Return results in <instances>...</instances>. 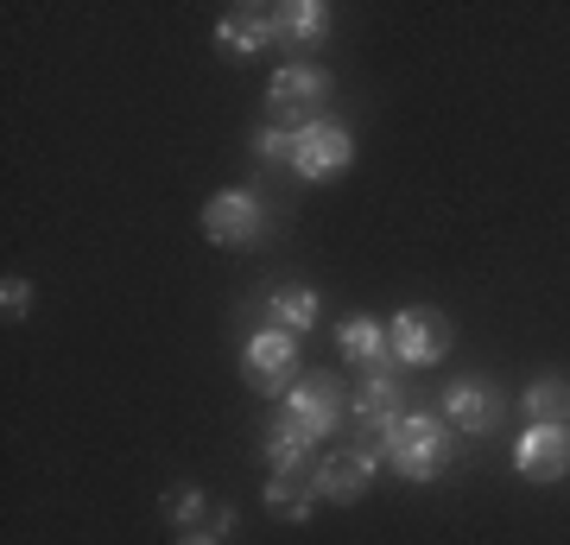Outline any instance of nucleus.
<instances>
[{"label": "nucleus", "instance_id": "obj_4", "mask_svg": "<svg viewBox=\"0 0 570 545\" xmlns=\"http://www.w3.org/2000/svg\"><path fill=\"white\" fill-rule=\"evenodd\" d=\"M279 412H285V419H298V425L311 431V438L324 445L330 431L343 425L348 393H343V381H336V374H298V381H292V387L279 393Z\"/></svg>", "mask_w": 570, "mask_h": 545}, {"label": "nucleus", "instance_id": "obj_23", "mask_svg": "<svg viewBox=\"0 0 570 545\" xmlns=\"http://www.w3.org/2000/svg\"><path fill=\"white\" fill-rule=\"evenodd\" d=\"M178 545H223V539H216V533H204V526H197V533H184Z\"/></svg>", "mask_w": 570, "mask_h": 545}, {"label": "nucleus", "instance_id": "obj_10", "mask_svg": "<svg viewBox=\"0 0 570 545\" xmlns=\"http://www.w3.org/2000/svg\"><path fill=\"white\" fill-rule=\"evenodd\" d=\"M513 469L520 483H564L570 476V425H527L513 445Z\"/></svg>", "mask_w": 570, "mask_h": 545}, {"label": "nucleus", "instance_id": "obj_21", "mask_svg": "<svg viewBox=\"0 0 570 545\" xmlns=\"http://www.w3.org/2000/svg\"><path fill=\"white\" fill-rule=\"evenodd\" d=\"M26 311H32V280L7 273V280H0V318H7V323H20Z\"/></svg>", "mask_w": 570, "mask_h": 545}, {"label": "nucleus", "instance_id": "obj_20", "mask_svg": "<svg viewBox=\"0 0 570 545\" xmlns=\"http://www.w3.org/2000/svg\"><path fill=\"white\" fill-rule=\"evenodd\" d=\"M292 146H298V134H292V127H254V140H247V153H254V159L261 165H292Z\"/></svg>", "mask_w": 570, "mask_h": 545}, {"label": "nucleus", "instance_id": "obj_1", "mask_svg": "<svg viewBox=\"0 0 570 545\" xmlns=\"http://www.w3.org/2000/svg\"><path fill=\"white\" fill-rule=\"evenodd\" d=\"M381 464L393 469V476H406V483H438L450 469V457H456V431H450L444 412H406L400 425H387L381 431Z\"/></svg>", "mask_w": 570, "mask_h": 545}, {"label": "nucleus", "instance_id": "obj_5", "mask_svg": "<svg viewBox=\"0 0 570 545\" xmlns=\"http://www.w3.org/2000/svg\"><path fill=\"white\" fill-rule=\"evenodd\" d=\"M242 381L254 393H285V387L298 381V337H285V330H254L242 343Z\"/></svg>", "mask_w": 570, "mask_h": 545}, {"label": "nucleus", "instance_id": "obj_22", "mask_svg": "<svg viewBox=\"0 0 570 545\" xmlns=\"http://www.w3.org/2000/svg\"><path fill=\"white\" fill-rule=\"evenodd\" d=\"M204 533H216V539H228L235 533V507H209V526Z\"/></svg>", "mask_w": 570, "mask_h": 545}, {"label": "nucleus", "instance_id": "obj_16", "mask_svg": "<svg viewBox=\"0 0 570 545\" xmlns=\"http://www.w3.org/2000/svg\"><path fill=\"white\" fill-rule=\"evenodd\" d=\"M317 318H324V292H317V285H273V292H266V323L285 330V337L317 330Z\"/></svg>", "mask_w": 570, "mask_h": 545}, {"label": "nucleus", "instance_id": "obj_8", "mask_svg": "<svg viewBox=\"0 0 570 545\" xmlns=\"http://www.w3.org/2000/svg\"><path fill=\"white\" fill-rule=\"evenodd\" d=\"M348 159H355V134L343 121H311L292 146V172L305 184H324V178H343Z\"/></svg>", "mask_w": 570, "mask_h": 545}, {"label": "nucleus", "instance_id": "obj_9", "mask_svg": "<svg viewBox=\"0 0 570 545\" xmlns=\"http://www.w3.org/2000/svg\"><path fill=\"white\" fill-rule=\"evenodd\" d=\"M266 228V203L254 191H216L204 203V235L216 247H254Z\"/></svg>", "mask_w": 570, "mask_h": 545}, {"label": "nucleus", "instance_id": "obj_14", "mask_svg": "<svg viewBox=\"0 0 570 545\" xmlns=\"http://www.w3.org/2000/svg\"><path fill=\"white\" fill-rule=\"evenodd\" d=\"M336 349H343L348 368H362V374H381V368H400L393 362V343H387V323L355 311V318L336 323Z\"/></svg>", "mask_w": 570, "mask_h": 545}, {"label": "nucleus", "instance_id": "obj_17", "mask_svg": "<svg viewBox=\"0 0 570 545\" xmlns=\"http://www.w3.org/2000/svg\"><path fill=\"white\" fill-rule=\"evenodd\" d=\"M532 425H570V374H539V381L520 393Z\"/></svg>", "mask_w": 570, "mask_h": 545}, {"label": "nucleus", "instance_id": "obj_15", "mask_svg": "<svg viewBox=\"0 0 570 545\" xmlns=\"http://www.w3.org/2000/svg\"><path fill=\"white\" fill-rule=\"evenodd\" d=\"M330 39L324 0H273V45L279 51H317Z\"/></svg>", "mask_w": 570, "mask_h": 545}, {"label": "nucleus", "instance_id": "obj_18", "mask_svg": "<svg viewBox=\"0 0 570 545\" xmlns=\"http://www.w3.org/2000/svg\"><path fill=\"white\" fill-rule=\"evenodd\" d=\"M159 514L171 526H184V533H197V526H209V488L204 483H171L165 502H159Z\"/></svg>", "mask_w": 570, "mask_h": 545}, {"label": "nucleus", "instance_id": "obj_19", "mask_svg": "<svg viewBox=\"0 0 570 545\" xmlns=\"http://www.w3.org/2000/svg\"><path fill=\"white\" fill-rule=\"evenodd\" d=\"M266 507L279 514V520H292V526H305L311 520V507H317V488L311 483H292V476H266Z\"/></svg>", "mask_w": 570, "mask_h": 545}, {"label": "nucleus", "instance_id": "obj_3", "mask_svg": "<svg viewBox=\"0 0 570 545\" xmlns=\"http://www.w3.org/2000/svg\"><path fill=\"white\" fill-rule=\"evenodd\" d=\"M387 343L400 368H438L450 356V343H456V323L438 304H406V311L387 318Z\"/></svg>", "mask_w": 570, "mask_h": 545}, {"label": "nucleus", "instance_id": "obj_11", "mask_svg": "<svg viewBox=\"0 0 570 545\" xmlns=\"http://www.w3.org/2000/svg\"><path fill=\"white\" fill-rule=\"evenodd\" d=\"M374 469H381V450H330L324 464H317V502L330 507H355L367 495V483H374Z\"/></svg>", "mask_w": 570, "mask_h": 545}, {"label": "nucleus", "instance_id": "obj_7", "mask_svg": "<svg viewBox=\"0 0 570 545\" xmlns=\"http://www.w3.org/2000/svg\"><path fill=\"white\" fill-rule=\"evenodd\" d=\"M261 457H266V476H292V483H311L317 488V438H311L298 419H285V412H273L261 431Z\"/></svg>", "mask_w": 570, "mask_h": 545}, {"label": "nucleus", "instance_id": "obj_2", "mask_svg": "<svg viewBox=\"0 0 570 545\" xmlns=\"http://www.w3.org/2000/svg\"><path fill=\"white\" fill-rule=\"evenodd\" d=\"M330 70L311 58H292L273 70V82H266V101H273V115H279L292 134H305L311 121H324V101H330Z\"/></svg>", "mask_w": 570, "mask_h": 545}, {"label": "nucleus", "instance_id": "obj_13", "mask_svg": "<svg viewBox=\"0 0 570 545\" xmlns=\"http://www.w3.org/2000/svg\"><path fill=\"white\" fill-rule=\"evenodd\" d=\"M348 412H355V419H362L367 431H374V438H381L387 425H400V419H406L412 406H406V381H400V368L362 374V381H355V393H348Z\"/></svg>", "mask_w": 570, "mask_h": 545}, {"label": "nucleus", "instance_id": "obj_12", "mask_svg": "<svg viewBox=\"0 0 570 545\" xmlns=\"http://www.w3.org/2000/svg\"><path fill=\"white\" fill-rule=\"evenodd\" d=\"M266 45H273V7H261V0H242V7H228L216 20V58L247 64L261 58Z\"/></svg>", "mask_w": 570, "mask_h": 545}, {"label": "nucleus", "instance_id": "obj_6", "mask_svg": "<svg viewBox=\"0 0 570 545\" xmlns=\"http://www.w3.org/2000/svg\"><path fill=\"white\" fill-rule=\"evenodd\" d=\"M438 412L450 419V431H456V438H489L494 425H501V412H508V400H501V387H494V381L463 374V381L444 387Z\"/></svg>", "mask_w": 570, "mask_h": 545}]
</instances>
